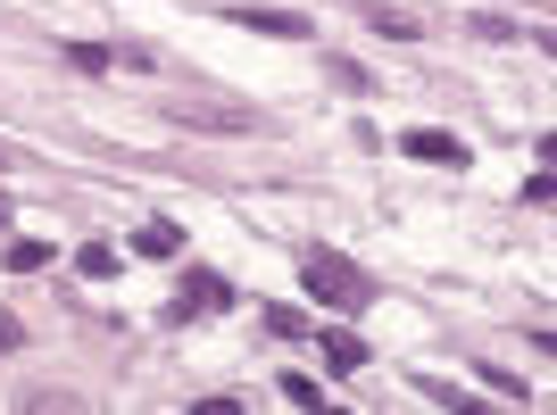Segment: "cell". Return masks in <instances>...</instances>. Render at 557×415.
<instances>
[{"label":"cell","mask_w":557,"mask_h":415,"mask_svg":"<svg viewBox=\"0 0 557 415\" xmlns=\"http://www.w3.org/2000/svg\"><path fill=\"white\" fill-rule=\"evenodd\" d=\"M300 282L325 307H374V275H367V266H349L342 250H308L300 257Z\"/></svg>","instance_id":"cell-1"},{"label":"cell","mask_w":557,"mask_h":415,"mask_svg":"<svg viewBox=\"0 0 557 415\" xmlns=\"http://www.w3.org/2000/svg\"><path fill=\"white\" fill-rule=\"evenodd\" d=\"M233 25H250V34H275V42H308V17L300 9H225Z\"/></svg>","instance_id":"cell-2"},{"label":"cell","mask_w":557,"mask_h":415,"mask_svg":"<svg viewBox=\"0 0 557 415\" xmlns=\"http://www.w3.org/2000/svg\"><path fill=\"white\" fill-rule=\"evenodd\" d=\"M399 150L424 159V166H466V141L458 134H399Z\"/></svg>","instance_id":"cell-3"},{"label":"cell","mask_w":557,"mask_h":415,"mask_svg":"<svg viewBox=\"0 0 557 415\" xmlns=\"http://www.w3.org/2000/svg\"><path fill=\"white\" fill-rule=\"evenodd\" d=\"M317 332H325L333 374H358V366H367V341H358V332H342V324H317Z\"/></svg>","instance_id":"cell-4"},{"label":"cell","mask_w":557,"mask_h":415,"mask_svg":"<svg viewBox=\"0 0 557 415\" xmlns=\"http://www.w3.org/2000/svg\"><path fill=\"white\" fill-rule=\"evenodd\" d=\"M367 25H374V34H392V42H417V17H408V9H383V0H367Z\"/></svg>","instance_id":"cell-5"},{"label":"cell","mask_w":557,"mask_h":415,"mask_svg":"<svg viewBox=\"0 0 557 415\" xmlns=\"http://www.w3.org/2000/svg\"><path fill=\"white\" fill-rule=\"evenodd\" d=\"M50 257H59L50 241H9V275H42Z\"/></svg>","instance_id":"cell-6"},{"label":"cell","mask_w":557,"mask_h":415,"mask_svg":"<svg viewBox=\"0 0 557 415\" xmlns=\"http://www.w3.org/2000/svg\"><path fill=\"white\" fill-rule=\"evenodd\" d=\"M134 250H141V257H175V250H184V232H175V225H141Z\"/></svg>","instance_id":"cell-7"},{"label":"cell","mask_w":557,"mask_h":415,"mask_svg":"<svg viewBox=\"0 0 557 415\" xmlns=\"http://www.w3.org/2000/svg\"><path fill=\"white\" fill-rule=\"evenodd\" d=\"M75 266H84V275H92V282H109L116 266H125V257H116L109 241H84V250H75Z\"/></svg>","instance_id":"cell-8"},{"label":"cell","mask_w":557,"mask_h":415,"mask_svg":"<svg viewBox=\"0 0 557 415\" xmlns=\"http://www.w3.org/2000/svg\"><path fill=\"white\" fill-rule=\"evenodd\" d=\"M59 59H67V67H84V75L116 67V50H100V42H59Z\"/></svg>","instance_id":"cell-9"},{"label":"cell","mask_w":557,"mask_h":415,"mask_svg":"<svg viewBox=\"0 0 557 415\" xmlns=\"http://www.w3.org/2000/svg\"><path fill=\"white\" fill-rule=\"evenodd\" d=\"M466 34H474V42H516V17H491V9H474V17H466Z\"/></svg>","instance_id":"cell-10"},{"label":"cell","mask_w":557,"mask_h":415,"mask_svg":"<svg viewBox=\"0 0 557 415\" xmlns=\"http://www.w3.org/2000/svg\"><path fill=\"white\" fill-rule=\"evenodd\" d=\"M258 324H267V332H283V341H300V332H317V324H308L300 307H267V316H258Z\"/></svg>","instance_id":"cell-11"},{"label":"cell","mask_w":557,"mask_h":415,"mask_svg":"<svg viewBox=\"0 0 557 415\" xmlns=\"http://www.w3.org/2000/svg\"><path fill=\"white\" fill-rule=\"evenodd\" d=\"M275 391H283V399H292V407H325V391H317V382H308V374H283Z\"/></svg>","instance_id":"cell-12"},{"label":"cell","mask_w":557,"mask_h":415,"mask_svg":"<svg viewBox=\"0 0 557 415\" xmlns=\"http://www.w3.org/2000/svg\"><path fill=\"white\" fill-rule=\"evenodd\" d=\"M184 307H225V282H216V275H191V291H184Z\"/></svg>","instance_id":"cell-13"},{"label":"cell","mask_w":557,"mask_h":415,"mask_svg":"<svg viewBox=\"0 0 557 415\" xmlns=\"http://www.w3.org/2000/svg\"><path fill=\"white\" fill-rule=\"evenodd\" d=\"M483 382H491L499 399H524V374H508V366H483Z\"/></svg>","instance_id":"cell-14"},{"label":"cell","mask_w":557,"mask_h":415,"mask_svg":"<svg viewBox=\"0 0 557 415\" xmlns=\"http://www.w3.org/2000/svg\"><path fill=\"white\" fill-rule=\"evenodd\" d=\"M25 341V332H17V316H0V349H17Z\"/></svg>","instance_id":"cell-15"}]
</instances>
